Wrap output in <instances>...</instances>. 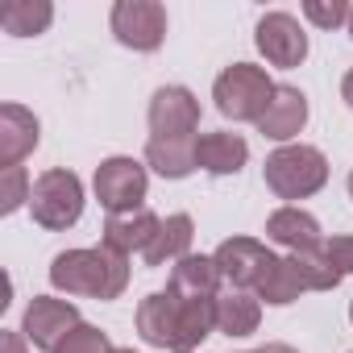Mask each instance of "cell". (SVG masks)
<instances>
[{
  "mask_svg": "<svg viewBox=\"0 0 353 353\" xmlns=\"http://www.w3.org/2000/svg\"><path fill=\"white\" fill-rule=\"evenodd\" d=\"M216 258V266H221V274L237 287V291H258L262 283H266V274L274 270V254L262 245V241H254V237H229V241H221V250L212 254Z\"/></svg>",
  "mask_w": 353,
  "mask_h": 353,
  "instance_id": "cell-9",
  "label": "cell"
},
{
  "mask_svg": "<svg viewBox=\"0 0 353 353\" xmlns=\"http://www.w3.org/2000/svg\"><path fill=\"white\" fill-rule=\"evenodd\" d=\"M254 42L274 67H299L307 59V34L299 30L291 13H266L254 30Z\"/></svg>",
  "mask_w": 353,
  "mask_h": 353,
  "instance_id": "cell-10",
  "label": "cell"
},
{
  "mask_svg": "<svg viewBox=\"0 0 353 353\" xmlns=\"http://www.w3.org/2000/svg\"><path fill=\"white\" fill-rule=\"evenodd\" d=\"M196 141L200 137H188V141H145V166H154L162 179H188L196 170Z\"/></svg>",
  "mask_w": 353,
  "mask_h": 353,
  "instance_id": "cell-20",
  "label": "cell"
},
{
  "mask_svg": "<svg viewBox=\"0 0 353 353\" xmlns=\"http://www.w3.org/2000/svg\"><path fill=\"white\" fill-rule=\"evenodd\" d=\"M0 353H26V341H21V332H13V328H5V332H0Z\"/></svg>",
  "mask_w": 353,
  "mask_h": 353,
  "instance_id": "cell-27",
  "label": "cell"
},
{
  "mask_svg": "<svg viewBox=\"0 0 353 353\" xmlns=\"http://www.w3.org/2000/svg\"><path fill=\"white\" fill-rule=\"evenodd\" d=\"M145 166L117 154V158H104L96 166V200L108 208V216H121V212H137L141 200H145Z\"/></svg>",
  "mask_w": 353,
  "mask_h": 353,
  "instance_id": "cell-5",
  "label": "cell"
},
{
  "mask_svg": "<svg viewBox=\"0 0 353 353\" xmlns=\"http://www.w3.org/2000/svg\"><path fill=\"white\" fill-rule=\"evenodd\" d=\"M328 183V158L316 145H283L266 158V188L279 200H307Z\"/></svg>",
  "mask_w": 353,
  "mask_h": 353,
  "instance_id": "cell-2",
  "label": "cell"
},
{
  "mask_svg": "<svg viewBox=\"0 0 353 353\" xmlns=\"http://www.w3.org/2000/svg\"><path fill=\"white\" fill-rule=\"evenodd\" d=\"M258 320H262L258 295L237 291V287L225 291V295H216V328L225 336H250V332H258Z\"/></svg>",
  "mask_w": 353,
  "mask_h": 353,
  "instance_id": "cell-19",
  "label": "cell"
},
{
  "mask_svg": "<svg viewBox=\"0 0 353 353\" xmlns=\"http://www.w3.org/2000/svg\"><path fill=\"white\" fill-rule=\"evenodd\" d=\"M196 129H200V100L188 88L170 83L150 96V137L154 141H188L196 137Z\"/></svg>",
  "mask_w": 353,
  "mask_h": 353,
  "instance_id": "cell-6",
  "label": "cell"
},
{
  "mask_svg": "<svg viewBox=\"0 0 353 353\" xmlns=\"http://www.w3.org/2000/svg\"><path fill=\"white\" fill-rule=\"evenodd\" d=\"M38 137H42V125L30 108L21 104L0 108V166H21V158L38 150Z\"/></svg>",
  "mask_w": 353,
  "mask_h": 353,
  "instance_id": "cell-12",
  "label": "cell"
},
{
  "mask_svg": "<svg viewBox=\"0 0 353 353\" xmlns=\"http://www.w3.org/2000/svg\"><path fill=\"white\" fill-rule=\"evenodd\" d=\"M266 237L287 245L291 254H320L324 250V237H320V221L303 208H279L270 212L266 221Z\"/></svg>",
  "mask_w": 353,
  "mask_h": 353,
  "instance_id": "cell-13",
  "label": "cell"
},
{
  "mask_svg": "<svg viewBox=\"0 0 353 353\" xmlns=\"http://www.w3.org/2000/svg\"><path fill=\"white\" fill-rule=\"evenodd\" d=\"M303 125H307V96L299 88H287V83L274 88V96L258 121V133L270 141H291L295 133H303Z\"/></svg>",
  "mask_w": 353,
  "mask_h": 353,
  "instance_id": "cell-11",
  "label": "cell"
},
{
  "mask_svg": "<svg viewBox=\"0 0 353 353\" xmlns=\"http://www.w3.org/2000/svg\"><path fill=\"white\" fill-rule=\"evenodd\" d=\"M117 353H133V349H117Z\"/></svg>",
  "mask_w": 353,
  "mask_h": 353,
  "instance_id": "cell-32",
  "label": "cell"
},
{
  "mask_svg": "<svg viewBox=\"0 0 353 353\" xmlns=\"http://www.w3.org/2000/svg\"><path fill=\"white\" fill-rule=\"evenodd\" d=\"M341 100L353 108V67H349V71H345V79H341Z\"/></svg>",
  "mask_w": 353,
  "mask_h": 353,
  "instance_id": "cell-28",
  "label": "cell"
},
{
  "mask_svg": "<svg viewBox=\"0 0 353 353\" xmlns=\"http://www.w3.org/2000/svg\"><path fill=\"white\" fill-rule=\"evenodd\" d=\"M349 320H353V303H349Z\"/></svg>",
  "mask_w": 353,
  "mask_h": 353,
  "instance_id": "cell-33",
  "label": "cell"
},
{
  "mask_svg": "<svg viewBox=\"0 0 353 353\" xmlns=\"http://www.w3.org/2000/svg\"><path fill=\"white\" fill-rule=\"evenodd\" d=\"M30 212L42 229L50 233H63L71 229L79 216H83V183H79V174L75 170H46L38 174V183H34V196H30Z\"/></svg>",
  "mask_w": 353,
  "mask_h": 353,
  "instance_id": "cell-4",
  "label": "cell"
},
{
  "mask_svg": "<svg viewBox=\"0 0 353 353\" xmlns=\"http://www.w3.org/2000/svg\"><path fill=\"white\" fill-rule=\"evenodd\" d=\"M349 5L345 0H307L303 5V17L312 21V26H320V30H336V26H345L349 21Z\"/></svg>",
  "mask_w": 353,
  "mask_h": 353,
  "instance_id": "cell-25",
  "label": "cell"
},
{
  "mask_svg": "<svg viewBox=\"0 0 353 353\" xmlns=\"http://www.w3.org/2000/svg\"><path fill=\"white\" fill-rule=\"evenodd\" d=\"M324 258H328L341 274H353V237H332V241H324Z\"/></svg>",
  "mask_w": 353,
  "mask_h": 353,
  "instance_id": "cell-26",
  "label": "cell"
},
{
  "mask_svg": "<svg viewBox=\"0 0 353 353\" xmlns=\"http://www.w3.org/2000/svg\"><path fill=\"white\" fill-rule=\"evenodd\" d=\"M50 283L67 295L88 299H117L129 287V262L125 254H112L108 245L96 250H67L50 262Z\"/></svg>",
  "mask_w": 353,
  "mask_h": 353,
  "instance_id": "cell-1",
  "label": "cell"
},
{
  "mask_svg": "<svg viewBox=\"0 0 353 353\" xmlns=\"http://www.w3.org/2000/svg\"><path fill=\"white\" fill-rule=\"evenodd\" d=\"M112 34L129 50H158L166 38V9L158 0H117L112 5Z\"/></svg>",
  "mask_w": 353,
  "mask_h": 353,
  "instance_id": "cell-7",
  "label": "cell"
},
{
  "mask_svg": "<svg viewBox=\"0 0 353 353\" xmlns=\"http://www.w3.org/2000/svg\"><path fill=\"white\" fill-rule=\"evenodd\" d=\"M258 353H299V349H291V345H283V341H274V345H262Z\"/></svg>",
  "mask_w": 353,
  "mask_h": 353,
  "instance_id": "cell-29",
  "label": "cell"
},
{
  "mask_svg": "<svg viewBox=\"0 0 353 353\" xmlns=\"http://www.w3.org/2000/svg\"><path fill=\"white\" fill-rule=\"evenodd\" d=\"M137 332L145 345L174 353V295L170 291H154L137 303Z\"/></svg>",
  "mask_w": 353,
  "mask_h": 353,
  "instance_id": "cell-18",
  "label": "cell"
},
{
  "mask_svg": "<svg viewBox=\"0 0 353 353\" xmlns=\"http://www.w3.org/2000/svg\"><path fill=\"white\" fill-rule=\"evenodd\" d=\"M349 38H353V13H349Z\"/></svg>",
  "mask_w": 353,
  "mask_h": 353,
  "instance_id": "cell-31",
  "label": "cell"
},
{
  "mask_svg": "<svg viewBox=\"0 0 353 353\" xmlns=\"http://www.w3.org/2000/svg\"><path fill=\"white\" fill-rule=\"evenodd\" d=\"M158 216L150 212V208H137V212H121V216H108V225H104V245L112 250V254H133V250H141L145 254V245L154 241V233H158Z\"/></svg>",
  "mask_w": 353,
  "mask_h": 353,
  "instance_id": "cell-14",
  "label": "cell"
},
{
  "mask_svg": "<svg viewBox=\"0 0 353 353\" xmlns=\"http://www.w3.org/2000/svg\"><path fill=\"white\" fill-rule=\"evenodd\" d=\"M75 328H79V307H75V303H67V299H50V295H34V299H30L21 332H26V341H30L34 349L54 353Z\"/></svg>",
  "mask_w": 353,
  "mask_h": 353,
  "instance_id": "cell-8",
  "label": "cell"
},
{
  "mask_svg": "<svg viewBox=\"0 0 353 353\" xmlns=\"http://www.w3.org/2000/svg\"><path fill=\"white\" fill-rule=\"evenodd\" d=\"M274 96V83L262 67L254 63H233L216 75V88H212V100L216 108L229 117V121H262L266 104Z\"/></svg>",
  "mask_w": 353,
  "mask_h": 353,
  "instance_id": "cell-3",
  "label": "cell"
},
{
  "mask_svg": "<svg viewBox=\"0 0 353 353\" xmlns=\"http://www.w3.org/2000/svg\"><path fill=\"white\" fill-rule=\"evenodd\" d=\"M192 237H196V225H192V216L188 212H174V216H166L162 225H158V233H154V241L145 245V266H166V262H179V258H188L192 254Z\"/></svg>",
  "mask_w": 353,
  "mask_h": 353,
  "instance_id": "cell-16",
  "label": "cell"
},
{
  "mask_svg": "<svg viewBox=\"0 0 353 353\" xmlns=\"http://www.w3.org/2000/svg\"><path fill=\"white\" fill-rule=\"evenodd\" d=\"M349 196H353V170H349Z\"/></svg>",
  "mask_w": 353,
  "mask_h": 353,
  "instance_id": "cell-30",
  "label": "cell"
},
{
  "mask_svg": "<svg viewBox=\"0 0 353 353\" xmlns=\"http://www.w3.org/2000/svg\"><path fill=\"white\" fill-rule=\"evenodd\" d=\"M299 291H303V283L295 274V262L279 258L274 270L266 274V283L258 287V299H266V303H291V299H299Z\"/></svg>",
  "mask_w": 353,
  "mask_h": 353,
  "instance_id": "cell-22",
  "label": "cell"
},
{
  "mask_svg": "<svg viewBox=\"0 0 353 353\" xmlns=\"http://www.w3.org/2000/svg\"><path fill=\"white\" fill-rule=\"evenodd\" d=\"M34 196V188H30V179H26V170L21 166H0V212H17L26 200Z\"/></svg>",
  "mask_w": 353,
  "mask_h": 353,
  "instance_id": "cell-23",
  "label": "cell"
},
{
  "mask_svg": "<svg viewBox=\"0 0 353 353\" xmlns=\"http://www.w3.org/2000/svg\"><path fill=\"white\" fill-rule=\"evenodd\" d=\"M221 279H225V274H221L216 258H208V254H188V258L174 262V270H170V291H174V295H192V299H216Z\"/></svg>",
  "mask_w": 353,
  "mask_h": 353,
  "instance_id": "cell-15",
  "label": "cell"
},
{
  "mask_svg": "<svg viewBox=\"0 0 353 353\" xmlns=\"http://www.w3.org/2000/svg\"><path fill=\"white\" fill-rule=\"evenodd\" d=\"M54 21V9L46 0H9L0 5V26L13 38H34V34H46Z\"/></svg>",
  "mask_w": 353,
  "mask_h": 353,
  "instance_id": "cell-21",
  "label": "cell"
},
{
  "mask_svg": "<svg viewBox=\"0 0 353 353\" xmlns=\"http://www.w3.org/2000/svg\"><path fill=\"white\" fill-rule=\"evenodd\" d=\"M54 353H117V349H112L108 332H100L96 324H79Z\"/></svg>",
  "mask_w": 353,
  "mask_h": 353,
  "instance_id": "cell-24",
  "label": "cell"
},
{
  "mask_svg": "<svg viewBox=\"0 0 353 353\" xmlns=\"http://www.w3.org/2000/svg\"><path fill=\"white\" fill-rule=\"evenodd\" d=\"M245 158H250V145L237 133H200L196 141V166H204L208 174H237Z\"/></svg>",
  "mask_w": 353,
  "mask_h": 353,
  "instance_id": "cell-17",
  "label": "cell"
}]
</instances>
